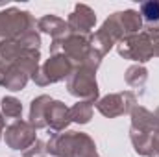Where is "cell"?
<instances>
[{
    "label": "cell",
    "instance_id": "cell-11",
    "mask_svg": "<svg viewBox=\"0 0 159 157\" xmlns=\"http://www.w3.org/2000/svg\"><path fill=\"white\" fill-rule=\"evenodd\" d=\"M52 98L43 94L37 96L34 102H32V107H30V124L39 129V128H46V111H48V105H50Z\"/></svg>",
    "mask_w": 159,
    "mask_h": 157
},
{
    "label": "cell",
    "instance_id": "cell-3",
    "mask_svg": "<svg viewBox=\"0 0 159 157\" xmlns=\"http://www.w3.org/2000/svg\"><path fill=\"white\" fill-rule=\"evenodd\" d=\"M74 65L61 54H54L46 63L41 65V69H37V72L32 76V79L37 85H48V83H56L61 79L69 78L74 72Z\"/></svg>",
    "mask_w": 159,
    "mask_h": 157
},
{
    "label": "cell",
    "instance_id": "cell-13",
    "mask_svg": "<svg viewBox=\"0 0 159 157\" xmlns=\"http://www.w3.org/2000/svg\"><path fill=\"white\" fill-rule=\"evenodd\" d=\"M93 102H78L74 107H70V120L80 122V124H87L93 117Z\"/></svg>",
    "mask_w": 159,
    "mask_h": 157
},
{
    "label": "cell",
    "instance_id": "cell-2",
    "mask_svg": "<svg viewBox=\"0 0 159 157\" xmlns=\"http://www.w3.org/2000/svg\"><path fill=\"white\" fill-rule=\"evenodd\" d=\"M93 69L89 67H76L74 72L69 76V92L76 98H83V102H96L98 98V83L94 78Z\"/></svg>",
    "mask_w": 159,
    "mask_h": 157
},
{
    "label": "cell",
    "instance_id": "cell-10",
    "mask_svg": "<svg viewBox=\"0 0 159 157\" xmlns=\"http://www.w3.org/2000/svg\"><path fill=\"white\" fill-rule=\"evenodd\" d=\"M94 13L87 7V6H78L76 11L70 15L69 19V30L72 34H80V35H85L89 34V30L94 26Z\"/></svg>",
    "mask_w": 159,
    "mask_h": 157
},
{
    "label": "cell",
    "instance_id": "cell-4",
    "mask_svg": "<svg viewBox=\"0 0 159 157\" xmlns=\"http://www.w3.org/2000/svg\"><path fill=\"white\" fill-rule=\"evenodd\" d=\"M32 26H34V19L30 17V13H22L17 9L0 13V39H19L24 34L32 32L30 30Z\"/></svg>",
    "mask_w": 159,
    "mask_h": 157
},
{
    "label": "cell",
    "instance_id": "cell-1",
    "mask_svg": "<svg viewBox=\"0 0 159 157\" xmlns=\"http://www.w3.org/2000/svg\"><path fill=\"white\" fill-rule=\"evenodd\" d=\"M46 154L56 157H98L94 141L89 135L78 131L54 133L46 142Z\"/></svg>",
    "mask_w": 159,
    "mask_h": 157
},
{
    "label": "cell",
    "instance_id": "cell-20",
    "mask_svg": "<svg viewBox=\"0 0 159 157\" xmlns=\"http://www.w3.org/2000/svg\"><path fill=\"white\" fill-rule=\"evenodd\" d=\"M154 115H156V118H157V122H159V109L156 111V113H154Z\"/></svg>",
    "mask_w": 159,
    "mask_h": 157
},
{
    "label": "cell",
    "instance_id": "cell-5",
    "mask_svg": "<svg viewBox=\"0 0 159 157\" xmlns=\"http://www.w3.org/2000/svg\"><path fill=\"white\" fill-rule=\"evenodd\" d=\"M119 54L124 56L126 59L139 61V63H144V61L152 59L154 50H152L150 37L144 32V34H135V35H129V37L122 39L119 43Z\"/></svg>",
    "mask_w": 159,
    "mask_h": 157
},
{
    "label": "cell",
    "instance_id": "cell-8",
    "mask_svg": "<svg viewBox=\"0 0 159 157\" xmlns=\"http://www.w3.org/2000/svg\"><path fill=\"white\" fill-rule=\"evenodd\" d=\"M70 122V109L63 102L52 100L46 111V128H50L54 133H61Z\"/></svg>",
    "mask_w": 159,
    "mask_h": 157
},
{
    "label": "cell",
    "instance_id": "cell-15",
    "mask_svg": "<svg viewBox=\"0 0 159 157\" xmlns=\"http://www.w3.org/2000/svg\"><path fill=\"white\" fill-rule=\"evenodd\" d=\"M146 78H148V72H146L144 67L135 65V67H129V69L126 70V81H128V85H131V87H143L144 81H146Z\"/></svg>",
    "mask_w": 159,
    "mask_h": 157
},
{
    "label": "cell",
    "instance_id": "cell-12",
    "mask_svg": "<svg viewBox=\"0 0 159 157\" xmlns=\"http://www.w3.org/2000/svg\"><path fill=\"white\" fill-rule=\"evenodd\" d=\"M39 28L43 32L54 35V39H59L63 35H67V30H69V24H65V20L54 17V15H46L39 20Z\"/></svg>",
    "mask_w": 159,
    "mask_h": 157
},
{
    "label": "cell",
    "instance_id": "cell-18",
    "mask_svg": "<svg viewBox=\"0 0 159 157\" xmlns=\"http://www.w3.org/2000/svg\"><path fill=\"white\" fill-rule=\"evenodd\" d=\"M146 35L150 37L152 50H154V56H159V26L148 28V30H146Z\"/></svg>",
    "mask_w": 159,
    "mask_h": 157
},
{
    "label": "cell",
    "instance_id": "cell-6",
    "mask_svg": "<svg viewBox=\"0 0 159 157\" xmlns=\"http://www.w3.org/2000/svg\"><path fill=\"white\" fill-rule=\"evenodd\" d=\"M135 94L126 91V92H117V94H107L102 100L96 102V109L107 118L120 117L124 113H129L135 107Z\"/></svg>",
    "mask_w": 159,
    "mask_h": 157
},
{
    "label": "cell",
    "instance_id": "cell-9",
    "mask_svg": "<svg viewBox=\"0 0 159 157\" xmlns=\"http://www.w3.org/2000/svg\"><path fill=\"white\" fill-rule=\"evenodd\" d=\"M159 128V122L154 113H150L144 107H133L131 109V129L135 133H146L154 135Z\"/></svg>",
    "mask_w": 159,
    "mask_h": 157
},
{
    "label": "cell",
    "instance_id": "cell-16",
    "mask_svg": "<svg viewBox=\"0 0 159 157\" xmlns=\"http://www.w3.org/2000/svg\"><path fill=\"white\" fill-rule=\"evenodd\" d=\"M141 9H143V15L148 22L159 24V2H146L141 6Z\"/></svg>",
    "mask_w": 159,
    "mask_h": 157
},
{
    "label": "cell",
    "instance_id": "cell-17",
    "mask_svg": "<svg viewBox=\"0 0 159 157\" xmlns=\"http://www.w3.org/2000/svg\"><path fill=\"white\" fill-rule=\"evenodd\" d=\"M46 155V144L41 141H35L28 150H24V157H44Z\"/></svg>",
    "mask_w": 159,
    "mask_h": 157
},
{
    "label": "cell",
    "instance_id": "cell-14",
    "mask_svg": "<svg viewBox=\"0 0 159 157\" xmlns=\"http://www.w3.org/2000/svg\"><path fill=\"white\" fill-rule=\"evenodd\" d=\"M2 113L6 118H13V120H19L20 113H22V105L17 98L13 96H4L2 100Z\"/></svg>",
    "mask_w": 159,
    "mask_h": 157
},
{
    "label": "cell",
    "instance_id": "cell-7",
    "mask_svg": "<svg viewBox=\"0 0 159 157\" xmlns=\"http://www.w3.org/2000/svg\"><path fill=\"white\" fill-rule=\"evenodd\" d=\"M35 128L30 122L24 120H15L11 126L6 129V144L11 150H28L35 142Z\"/></svg>",
    "mask_w": 159,
    "mask_h": 157
},
{
    "label": "cell",
    "instance_id": "cell-19",
    "mask_svg": "<svg viewBox=\"0 0 159 157\" xmlns=\"http://www.w3.org/2000/svg\"><path fill=\"white\" fill-rule=\"evenodd\" d=\"M2 129H4V117L0 115V135H2Z\"/></svg>",
    "mask_w": 159,
    "mask_h": 157
}]
</instances>
